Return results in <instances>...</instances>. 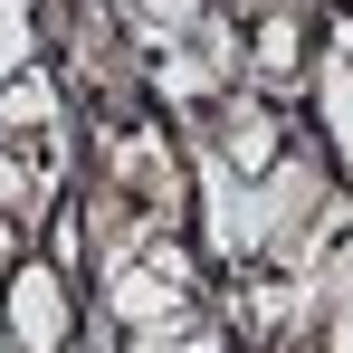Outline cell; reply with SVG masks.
I'll return each instance as SVG.
<instances>
[{"label": "cell", "instance_id": "1", "mask_svg": "<svg viewBox=\"0 0 353 353\" xmlns=\"http://www.w3.org/2000/svg\"><path fill=\"white\" fill-rule=\"evenodd\" d=\"M67 172V124H58V86L19 77L0 96V201L10 210H48V191Z\"/></svg>", "mask_w": 353, "mask_h": 353}, {"label": "cell", "instance_id": "2", "mask_svg": "<svg viewBox=\"0 0 353 353\" xmlns=\"http://www.w3.org/2000/svg\"><path fill=\"white\" fill-rule=\"evenodd\" d=\"M10 325H19V353H67V296H58L48 268L10 277Z\"/></svg>", "mask_w": 353, "mask_h": 353}, {"label": "cell", "instance_id": "3", "mask_svg": "<svg viewBox=\"0 0 353 353\" xmlns=\"http://www.w3.org/2000/svg\"><path fill=\"white\" fill-rule=\"evenodd\" d=\"M124 181H134L153 210H163V201L181 191V181H172V153H163V134H134V143H124Z\"/></svg>", "mask_w": 353, "mask_h": 353}, {"label": "cell", "instance_id": "4", "mask_svg": "<svg viewBox=\"0 0 353 353\" xmlns=\"http://www.w3.org/2000/svg\"><path fill=\"white\" fill-rule=\"evenodd\" d=\"M325 124H334V143H344V163H353V58L344 48L325 58Z\"/></svg>", "mask_w": 353, "mask_h": 353}, {"label": "cell", "instance_id": "5", "mask_svg": "<svg viewBox=\"0 0 353 353\" xmlns=\"http://www.w3.org/2000/svg\"><path fill=\"white\" fill-rule=\"evenodd\" d=\"M134 353H220V334L210 325H163V334H143Z\"/></svg>", "mask_w": 353, "mask_h": 353}, {"label": "cell", "instance_id": "6", "mask_svg": "<svg viewBox=\"0 0 353 353\" xmlns=\"http://www.w3.org/2000/svg\"><path fill=\"white\" fill-rule=\"evenodd\" d=\"M29 58V0H0V67Z\"/></svg>", "mask_w": 353, "mask_h": 353}, {"label": "cell", "instance_id": "7", "mask_svg": "<svg viewBox=\"0 0 353 353\" xmlns=\"http://www.w3.org/2000/svg\"><path fill=\"white\" fill-rule=\"evenodd\" d=\"M258 67H277V77L296 67V19H268L258 29Z\"/></svg>", "mask_w": 353, "mask_h": 353}, {"label": "cell", "instance_id": "8", "mask_svg": "<svg viewBox=\"0 0 353 353\" xmlns=\"http://www.w3.org/2000/svg\"><path fill=\"white\" fill-rule=\"evenodd\" d=\"M134 10H143V19H163V29H153V39H181V29H191V10H201V0H134Z\"/></svg>", "mask_w": 353, "mask_h": 353}, {"label": "cell", "instance_id": "9", "mask_svg": "<svg viewBox=\"0 0 353 353\" xmlns=\"http://www.w3.org/2000/svg\"><path fill=\"white\" fill-rule=\"evenodd\" d=\"M10 248H19V230H10V220H0V258H10Z\"/></svg>", "mask_w": 353, "mask_h": 353}]
</instances>
